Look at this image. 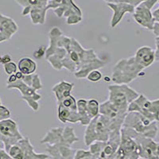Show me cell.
Segmentation results:
<instances>
[{
	"label": "cell",
	"instance_id": "cell-1",
	"mask_svg": "<svg viewBox=\"0 0 159 159\" xmlns=\"http://www.w3.org/2000/svg\"><path fill=\"white\" fill-rule=\"evenodd\" d=\"M49 46L46 49L45 57L52 69L60 71L65 69L67 61V45L70 37L63 34L58 27H52L49 33Z\"/></svg>",
	"mask_w": 159,
	"mask_h": 159
},
{
	"label": "cell",
	"instance_id": "cell-2",
	"mask_svg": "<svg viewBox=\"0 0 159 159\" xmlns=\"http://www.w3.org/2000/svg\"><path fill=\"white\" fill-rule=\"evenodd\" d=\"M123 127L121 122L113 121L99 114L92 119L86 127L84 141L86 147H90L96 142H107L116 130H120Z\"/></svg>",
	"mask_w": 159,
	"mask_h": 159
},
{
	"label": "cell",
	"instance_id": "cell-3",
	"mask_svg": "<svg viewBox=\"0 0 159 159\" xmlns=\"http://www.w3.org/2000/svg\"><path fill=\"white\" fill-rule=\"evenodd\" d=\"M143 70L134 56L123 58L112 69L111 80L116 84H128L138 78Z\"/></svg>",
	"mask_w": 159,
	"mask_h": 159
},
{
	"label": "cell",
	"instance_id": "cell-4",
	"mask_svg": "<svg viewBox=\"0 0 159 159\" xmlns=\"http://www.w3.org/2000/svg\"><path fill=\"white\" fill-rule=\"evenodd\" d=\"M123 127H128L139 135L154 139L158 133L157 122L151 121L138 112H127Z\"/></svg>",
	"mask_w": 159,
	"mask_h": 159
},
{
	"label": "cell",
	"instance_id": "cell-5",
	"mask_svg": "<svg viewBox=\"0 0 159 159\" xmlns=\"http://www.w3.org/2000/svg\"><path fill=\"white\" fill-rule=\"evenodd\" d=\"M47 9H52L58 18H66L68 25H76L83 20L81 9L72 0H49Z\"/></svg>",
	"mask_w": 159,
	"mask_h": 159
},
{
	"label": "cell",
	"instance_id": "cell-6",
	"mask_svg": "<svg viewBox=\"0 0 159 159\" xmlns=\"http://www.w3.org/2000/svg\"><path fill=\"white\" fill-rule=\"evenodd\" d=\"M108 92L107 100L126 113L128 112L130 103L139 96V92L128 84H110Z\"/></svg>",
	"mask_w": 159,
	"mask_h": 159
},
{
	"label": "cell",
	"instance_id": "cell-7",
	"mask_svg": "<svg viewBox=\"0 0 159 159\" xmlns=\"http://www.w3.org/2000/svg\"><path fill=\"white\" fill-rule=\"evenodd\" d=\"M16 2L22 7V15H30L34 25L45 23L49 0H18Z\"/></svg>",
	"mask_w": 159,
	"mask_h": 159
},
{
	"label": "cell",
	"instance_id": "cell-8",
	"mask_svg": "<svg viewBox=\"0 0 159 159\" xmlns=\"http://www.w3.org/2000/svg\"><path fill=\"white\" fill-rule=\"evenodd\" d=\"M7 89H17L20 92L22 99L27 103L28 106L34 111L37 112L39 110L38 101L42 99V95L37 92V90L34 88L28 86L20 79H18L15 74L11 75L8 77L7 82Z\"/></svg>",
	"mask_w": 159,
	"mask_h": 159
},
{
	"label": "cell",
	"instance_id": "cell-9",
	"mask_svg": "<svg viewBox=\"0 0 159 159\" xmlns=\"http://www.w3.org/2000/svg\"><path fill=\"white\" fill-rule=\"evenodd\" d=\"M121 130L135 140L139 147L140 158L159 159V143L154 141V139L139 135L128 127H122Z\"/></svg>",
	"mask_w": 159,
	"mask_h": 159
},
{
	"label": "cell",
	"instance_id": "cell-10",
	"mask_svg": "<svg viewBox=\"0 0 159 159\" xmlns=\"http://www.w3.org/2000/svg\"><path fill=\"white\" fill-rule=\"evenodd\" d=\"M138 112L144 117L154 122H159V99H148L143 94L132 102L128 107V112Z\"/></svg>",
	"mask_w": 159,
	"mask_h": 159
},
{
	"label": "cell",
	"instance_id": "cell-11",
	"mask_svg": "<svg viewBox=\"0 0 159 159\" xmlns=\"http://www.w3.org/2000/svg\"><path fill=\"white\" fill-rule=\"evenodd\" d=\"M79 141L73 127L69 126L53 127L48 130L45 135L41 139L42 144L53 145L56 143H65L72 147Z\"/></svg>",
	"mask_w": 159,
	"mask_h": 159
},
{
	"label": "cell",
	"instance_id": "cell-12",
	"mask_svg": "<svg viewBox=\"0 0 159 159\" xmlns=\"http://www.w3.org/2000/svg\"><path fill=\"white\" fill-rule=\"evenodd\" d=\"M120 130H116L107 142H96L89 147L91 154L98 155L100 159H114L120 143Z\"/></svg>",
	"mask_w": 159,
	"mask_h": 159
},
{
	"label": "cell",
	"instance_id": "cell-13",
	"mask_svg": "<svg viewBox=\"0 0 159 159\" xmlns=\"http://www.w3.org/2000/svg\"><path fill=\"white\" fill-rule=\"evenodd\" d=\"M142 2V0H111L106 1V5L113 11V15L110 22L111 28L121 22L125 14H133L134 8Z\"/></svg>",
	"mask_w": 159,
	"mask_h": 159
},
{
	"label": "cell",
	"instance_id": "cell-14",
	"mask_svg": "<svg viewBox=\"0 0 159 159\" xmlns=\"http://www.w3.org/2000/svg\"><path fill=\"white\" fill-rule=\"evenodd\" d=\"M18 123L11 119L0 121V141L4 145V150L7 152L13 145L23 139Z\"/></svg>",
	"mask_w": 159,
	"mask_h": 159
},
{
	"label": "cell",
	"instance_id": "cell-15",
	"mask_svg": "<svg viewBox=\"0 0 159 159\" xmlns=\"http://www.w3.org/2000/svg\"><path fill=\"white\" fill-rule=\"evenodd\" d=\"M157 2V0H144L134 8L133 18L142 27L148 30H153L155 21L152 14V8Z\"/></svg>",
	"mask_w": 159,
	"mask_h": 159
},
{
	"label": "cell",
	"instance_id": "cell-16",
	"mask_svg": "<svg viewBox=\"0 0 159 159\" xmlns=\"http://www.w3.org/2000/svg\"><path fill=\"white\" fill-rule=\"evenodd\" d=\"M121 139L114 159H139V152L137 143L120 130Z\"/></svg>",
	"mask_w": 159,
	"mask_h": 159
},
{
	"label": "cell",
	"instance_id": "cell-17",
	"mask_svg": "<svg viewBox=\"0 0 159 159\" xmlns=\"http://www.w3.org/2000/svg\"><path fill=\"white\" fill-rule=\"evenodd\" d=\"M46 153L51 159H73L76 150L65 143L47 145Z\"/></svg>",
	"mask_w": 159,
	"mask_h": 159
},
{
	"label": "cell",
	"instance_id": "cell-18",
	"mask_svg": "<svg viewBox=\"0 0 159 159\" xmlns=\"http://www.w3.org/2000/svg\"><path fill=\"white\" fill-rule=\"evenodd\" d=\"M18 30V26L15 20L0 13V43L11 39Z\"/></svg>",
	"mask_w": 159,
	"mask_h": 159
},
{
	"label": "cell",
	"instance_id": "cell-19",
	"mask_svg": "<svg viewBox=\"0 0 159 159\" xmlns=\"http://www.w3.org/2000/svg\"><path fill=\"white\" fill-rule=\"evenodd\" d=\"M99 114L111 119L113 121L121 122L123 123L127 113L123 111L108 100L99 104Z\"/></svg>",
	"mask_w": 159,
	"mask_h": 159
},
{
	"label": "cell",
	"instance_id": "cell-20",
	"mask_svg": "<svg viewBox=\"0 0 159 159\" xmlns=\"http://www.w3.org/2000/svg\"><path fill=\"white\" fill-rule=\"evenodd\" d=\"M134 57L138 63L144 69L150 67L155 61L154 50L147 45H144L138 49Z\"/></svg>",
	"mask_w": 159,
	"mask_h": 159
},
{
	"label": "cell",
	"instance_id": "cell-21",
	"mask_svg": "<svg viewBox=\"0 0 159 159\" xmlns=\"http://www.w3.org/2000/svg\"><path fill=\"white\" fill-rule=\"evenodd\" d=\"M74 88V84L61 80L55 84L52 89V93L54 94L57 104L71 95V92Z\"/></svg>",
	"mask_w": 159,
	"mask_h": 159
},
{
	"label": "cell",
	"instance_id": "cell-22",
	"mask_svg": "<svg viewBox=\"0 0 159 159\" xmlns=\"http://www.w3.org/2000/svg\"><path fill=\"white\" fill-rule=\"evenodd\" d=\"M23 150L24 159H49L47 154H39L34 151V147L27 137H24L18 142Z\"/></svg>",
	"mask_w": 159,
	"mask_h": 159
},
{
	"label": "cell",
	"instance_id": "cell-23",
	"mask_svg": "<svg viewBox=\"0 0 159 159\" xmlns=\"http://www.w3.org/2000/svg\"><path fill=\"white\" fill-rule=\"evenodd\" d=\"M58 119L63 123H80V118L77 111H72L58 105Z\"/></svg>",
	"mask_w": 159,
	"mask_h": 159
},
{
	"label": "cell",
	"instance_id": "cell-24",
	"mask_svg": "<svg viewBox=\"0 0 159 159\" xmlns=\"http://www.w3.org/2000/svg\"><path fill=\"white\" fill-rule=\"evenodd\" d=\"M15 76L18 79H20L22 81H23L25 84L34 88L37 91L41 90L43 88L42 79H41L39 75L36 74V73L31 75H23L20 72H17L15 73Z\"/></svg>",
	"mask_w": 159,
	"mask_h": 159
},
{
	"label": "cell",
	"instance_id": "cell-25",
	"mask_svg": "<svg viewBox=\"0 0 159 159\" xmlns=\"http://www.w3.org/2000/svg\"><path fill=\"white\" fill-rule=\"evenodd\" d=\"M18 69L23 75L34 74L37 70V63L31 58H21L18 61Z\"/></svg>",
	"mask_w": 159,
	"mask_h": 159
},
{
	"label": "cell",
	"instance_id": "cell-26",
	"mask_svg": "<svg viewBox=\"0 0 159 159\" xmlns=\"http://www.w3.org/2000/svg\"><path fill=\"white\" fill-rule=\"evenodd\" d=\"M76 106L80 118V123L82 126L87 127L92 120L87 112V100L84 99H80L76 101Z\"/></svg>",
	"mask_w": 159,
	"mask_h": 159
},
{
	"label": "cell",
	"instance_id": "cell-27",
	"mask_svg": "<svg viewBox=\"0 0 159 159\" xmlns=\"http://www.w3.org/2000/svg\"><path fill=\"white\" fill-rule=\"evenodd\" d=\"M87 112L91 119L99 115V103L95 99L87 100Z\"/></svg>",
	"mask_w": 159,
	"mask_h": 159
},
{
	"label": "cell",
	"instance_id": "cell-28",
	"mask_svg": "<svg viewBox=\"0 0 159 159\" xmlns=\"http://www.w3.org/2000/svg\"><path fill=\"white\" fill-rule=\"evenodd\" d=\"M73 159H100L98 155H94L91 154L89 150H76Z\"/></svg>",
	"mask_w": 159,
	"mask_h": 159
},
{
	"label": "cell",
	"instance_id": "cell-29",
	"mask_svg": "<svg viewBox=\"0 0 159 159\" xmlns=\"http://www.w3.org/2000/svg\"><path fill=\"white\" fill-rule=\"evenodd\" d=\"M86 79L90 82H98L101 80L102 79V73L99 70H93L91 72H89V75L87 76Z\"/></svg>",
	"mask_w": 159,
	"mask_h": 159
},
{
	"label": "cell",
	"instance_id": "cell-30",
	"mask_svg": "<svg viewBox=\"0 0 159 159\" xmlns=\"http://www.w3.org/2000/svg\"><path fill=\"white\" fill-rule=\"evenodd\" d=\"M4 71L7 75L11 76V75L15 74L17 72V69H18V66H17L15 62H9L7 64H5L3 65Z\"/></svg>",
	"mask_w": 159,
	"mask_h": 159
},
{
	"label": "cell",
	"instance_id": "cell-31",
	"mask_svg": "<svg viewBox=\"0 0 159 159\" xmlns=\"http://www.w3.org/2000/svg\"><path fill=\"white\" fill-rule=\"evenodd\" d=\"M10 117H11V111L9 109L2 105H0V121H2L3 119H10Z\"/></svg>",
	"mask_w": 159,
	"mask_h": 159
},
{
	"label": "cell",
	"instance_id": "cell-32",
	"mask_svg": "<svg viewBox=\"0 0 159 159\" xmlns=\"http://www.w3.org/2000/svg\"><path fill=\"white\" fill-rule=\"evenodd\" d=\"M46 49H47V48L45 47V45H42V46L39 47L34 52V57L36 59H41V58H42L45 55Z\"/></svg>",
	"mask_w": 159,
	"mask_h": 159
},
{
	"label": "cell",
	"instance_id": "cell-33",
	"mask_svg": "<svg viewBox=\"0 0 159 159\" xmlns=\"http://www.w3.org/2000/svg\"><path fill=\"white\" fill-rule=\"evenodd\" d=\"M155 45H156V49L154 50L155 61L159 62V37L155 38Z\"/></svg>",
	"mask_w": 159,
	"mask_h": 159
},
{
	"label": "cell",
	"instance_id": "cell-34",
	"mask_svg": "<svg viewBox=\"0 0 159 159\" xmlns=\"http://www.w3.org/2000/svg\"><path fill=\"white\" fill-rule=\"evenodd\" d=\"M0 159H13L4 149H0Z\"/></svg>",
	"mask_w": 159,
	"mask_h": 159
},
{
	"label": "cell",
	"instance_id": "cell-35",
	"mask_svg": "<svg viewBox=\"0 0 159 159\" xmlns=\"http://www.w3.org/2000/svg\"><path fill=\"white\" fill-rule=\"evenodd\" d=\"M11 61V57L10 54H8V53H6V54H4L3 56H2V65L7 64Z\"/></svg>",
	"mask_w": 159,
	"mask_h": 159
},
{
	"label": "cell",
	"instance_id": "cell-36",
	"mask_svg": "<svg viewBox=\"0 0 159 159\" xmlns=\"http://www.w3.org/2000/svg\"><path fill=\"white\" fill-rule=\"evenodd\" d=\"M157 2L159 3V0L157 1ZM152 14H153V17H154L155 22L159 23V7L157 9H156L154 12H152Z\"/></svg>",
	"mask_w": 159,
	"mask_h": 159
},
{
	"label": "cell",
	"instance_id": "cell-37",
	"mask_svg": "<svg viewBox=\"0 0 159 159\" xmlns=\"http://www.w3.org/2000/svg\"><path fill=\"white\" fill-rule=\"evenodd\" d=\"M153 33H154V34L155 35V38H157L159 37V23L157 22H155L154 25V28H153Z\"/></svg>",
	"mask_w": 159,
	"mask_h": 159
},
{
	"label": "cell",
	"instance_id": "cell-38",
	"mask_svg": "<svg viewBox=\"0 0 159 159\" xmlns=\"http://www.w3.org/2000/svg\"><path fill=\"white\" fill-rule=\"evenodd\" d=\"M0 64H2V55L0 54Z\"/></svg>",
	"mask_w": 159,
	"mask_h": 159
},
{
	"label": "cell",
	"instance_id": "cell-39",
	"mask_svg": "<svg viewBox=\"0 0 159 159\" xmlns=\"http://www.w3.org/2000/svg\"><path fill=\"white\" fill-rule=\"evenodd\" d=\"M139 159H143V158H139Z\"/></svg>",
	"mask_w": 159,
	"mask_h": 159
}]
</instances>
